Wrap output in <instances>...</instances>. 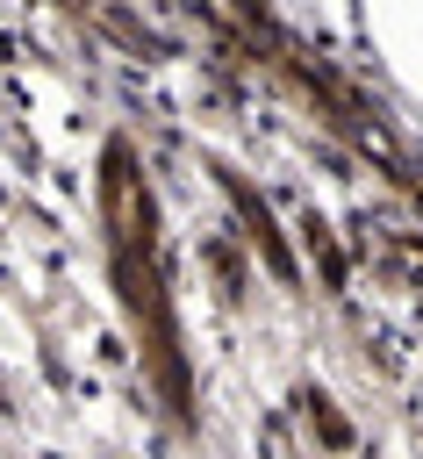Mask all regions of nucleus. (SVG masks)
I'll list each match as a JSON object with an SVG mask.
<instances>
[{
    "label": "nucleus",
    "instance_id": "nucleus-1",
    "mask_svg": "<svg viewBox=\"0 0 423 459\" xmlns=\"http://www.w3.org/2000/svg\"><path fill=\"white\" fill-rule=\"evenodd\" d=\"M100 222H108V273H115V301L136 330V351L151 366L158 402L179 416V430L194 423V373H186V344H179V316H172V287H165V244H158V208L136 165L129 136H108L100 151Z\"/></svg>",
    "mask_w": 423,
    "mask_h": 459
}]
</instances>
